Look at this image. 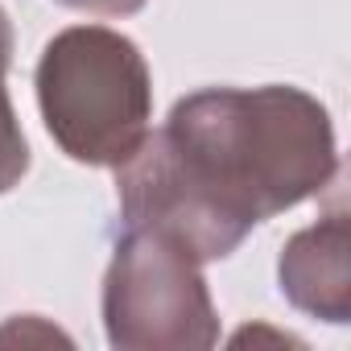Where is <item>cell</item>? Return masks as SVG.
I'll use <instances>...</instances> for the list:
<instances>
[{"instance_id": "cell-6", "label": "cell", "mask_w": 351, "mask_h": 351, "mask_svg": "<svg viewBox=\"0 0 351 351\" xmlns=\"http://www.w3.org/2000/svg\"><path fill=\"white\" fill-rule=\"evenodd\" d=\"M29 339H38V343H71L58 326H50L38 314H17L9 326H0V347L5 343H29Z\"/></svg>"}, {"instance_id": "cell-1", "label": "cell", "mask_w": 351, "mask_h": 351, "mask_svg": "<svg viewBox=\"0 0 351 351\" xmlns=\"http://www.w3.org/2000/svg\"><path fill=\"white\" fill-rule=\"evenodd\" d=\"M339 173L330 112L302 87H203L116 165L120 219L161 228L203 265Z\"/></svg>"}, {"instance_id": "cell-3", "label": "cell", "mask_w": 351, "mask_h": 351, "mask_svg": "<svg viewBox=\"0 0 351 351\" xmlns=\"http://www.w3.org/2000/svg\"><path fill=\"white\" fill-rule=\"evenodd\" d=\"M104 330L120 351H203L219 314L203 261L161 228L124 223L104 277Z\"/></svg>"}, {"instance_id": "cell-2", "label": "cell", "mask_w": 351, "mask_h": 351, "mask_svg": "<svg viewBox=\"0 0 351 351\" xmlns=\"http://www.w3.org/2000/svg\"><path fill=\"white\" fill-rule=\"evenodd\" d=\"M38 108L54 145L79 165H124L149 136L153 75L132 38L71 25L38 58Z\"/></svg>"}, {"instance_id": "cell-7", "label": "cell", "mask_w": 351, "mask_h": 351, "mask_svg": "<svg viewBox=\"0 0 351 351\" xmlns=\"http://www.w3.org/2000/svg\"><path fill=\"white\" fill-rule=\"evenodd\" d=\"M58 5L75 13H91V17H132L149 0H58Z\"/></svg>"}, {"instance_id": "cell-8", "label": "cell", "mask_w": 351, "mask_h": 351, "mask_svg": "<svg viewBox=\"0 0 351 351\" xmlns=\"http://www.w3.org/2000/svg\"><path fill=\"white\" fill-rule=\"evenodd\" d=\"M9 62H13V21L0 9V79L9 75Z\"/></svg>"}, {"instance_id": "cell-4", "label": "cell", "mask_w": 351, "mask_h": 351, "mask_svg": "<svg viewBox=\"0 0 351 351\" xmlns=\"http://www.w3.org/2000/svg\"><path fill=\"white\" fill-rule=\"evenodd\" d=\"M281 298L330 326L351 318V265H347V211L335 207L318 223L293 232L277 261Z\"/></svg>"}, {"instance_id": "cell-5", "label": "cell", "mask_w": 351, "mask_h": 351, "mask_svg": "<svg viewBox=\"0 0 351 351\" xmlns=\"http://www.w3.org/2000/svg\"><path fill=\"white\" fill-rule=\"evenodd\" d=\"M25 173H29V141L21 132L13 99L5 91V79H0V195H9Z\"/></svg>"}]
</instances>
